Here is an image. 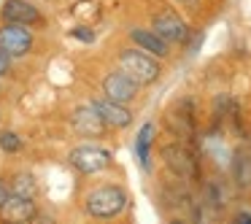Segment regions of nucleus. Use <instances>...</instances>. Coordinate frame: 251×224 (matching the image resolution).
Masks as SVG:
<instances>
[{"label": "nucleus", "mask_w": 251, "mask_h": 224, "mask_svg": "<svg viewBox=\"0 0 251 224\" xmlns=\"http://www.w3.org/2000/svg\"><path fill=\"white\" fill-rule=\"evenodd\" d=\"M127 208V192L122 186H98L87 195V213L95 219H114Z\"/></svg>", "instance_id": "obj_1"}, {"label": "nucleus", "mask_w": 251, "mask_h": 224, "mask_svg": "<svg viewBox=\"0 0 251 224\" xmlns=\"http://www.w3.org/2000/svg\"><path fill=\"white\" fill-rule=\"evenodd\" d=\"M71 124L73 130H76V135L81 138H103L105 130H108V124L103 122V116L98 114V111L92 108V105H87V108H76L71 116Z\"/></svg>", "instance_id": "obj_7"}, {"label": "nucleus", "mask_w": 251, "mask_h": 224, "mask_svg": "<svg viewBox=\"0 0 251 224\" xmlns=\"http://www.w3.org/2000/svg\"><path fill=\"white\" fill-rule=\"evenodd\" d=\"M235 222H251V211H240V213H235Z\"/></svg>", "instance_id": "obj_19"}, {"label": "nucleus", "mask_w": 251, "mask_h": 224, "mask_svg": "<svg viewBox=\"0 0 251 224\" xmlns=\"http://www.w3.org/2000/svg\"><path fill=\"white\" fill-rule=\"evenodd\" d=\"M0 149H3L6 154H17L19 149H22V138H19L17 132L3 130V132H0Z\"/></svg>", "instance_id": "obj_14"}, {"label": "nucleus", "mask_w": 251, "mask_h": 224, "mask_svg": "<svg viewBox=\"0 0 251 224\" xmlns=\"http://www.w3.org/2000/svg\"><path fill=\"white\" fill-rule=\"evenodd\" d=\"M119 68L127 73L130 78H135L138 84H154L162 73L157 57L149 54L143 49H125L119 51Z\"/></svg>", "instance_id": "obj_2"}, {"label": "nucleus", "mask_w": 251, "mask_h": 224, "mask_svg": "<svg viewBox=\"0 0 251 224\" xmlns=\"http://www.w3.org/2000/svg\"><path fill=\"white\" fill-rule=\"evenodd\" d=\"M92 108L98 111V114L103 116L105 124L114 127V130H125V127H130V122H132L130 108H125L122 103H114V100H105V98L92 100Z\"/></svg>", "instance_id": "obj_11"}, {"label": "nucleus", "mask_w": 251, "mask_h": 224, "mask_svg": "<svg viewBox=\"0 0 251 224\" xmlns=\"http://www.w3.org/2000/svg\"><path fill=\"white\" fill-rule=\"evenodd\" d=\"M73 35H76V38H81V41H87V44L95 38L92 30H89V27H76V30H73Z\"/></svg>", "instance_id": "obj_17"}, {"label": "nucleus", "mask_w": 251, "mask_h": 224, "mask_svg": "<svg viewBox=\"0 0 251 224\" xmlns=\"http://www.w3.org/2000/svg\"><path fill=\"white\" fill-rule=\"evenodd\" d=\"M138 87H141V84H138L135 78H130L119 68V71L108 73V76L103 78V98L127 105V103H132V100L138 98Z\"/></svg>", "instance_id": "obj_5"}, {"label": "nucleus", "mask_w": 251, "mask_h": 224, "mask_svg": "<svg viewBox=\"0 0 251 224\" xmlns=\"http://www.w3.org/2000/svg\"><path fill=\"white\" fill-rule=\"evenodd\" d=\"M30 49H33V33L27 30V25L6 22L0 27V51L3 54L19 60V57H27Z\"/></svg>", "instance_id": "obj_4"}, {"label": "nucleus", "mask_w": 251, "mask_h": 224, "mask_svg": "<svg viewBox=\"0 0 251 224\" xmlns=\"http://www.w3.org/2000/svg\"><path fill=\"white\" fill-rule=\"evenodd\" d=\"M8 184H6V178H0V208H3V202H6V197H8Z\"/></svg>", "instance_id": "obj_18"}, {"label": "nucleus", "mask_w": 251, "mask_h": 224, "mask_svg": "<svg viewBox=\"0 0 251 224\" xmlns=\"http://www.w3.org/2000/svg\"><path fill=\"white\" fill-rule=\"evenodd\" d=\"M130 38L135 41L138 46H141L143 51H149V54H154L157 60H162V57H168L170 54V49H168V41H162L154 30H141V27H135L130 33Z\"/></svg>", "instance_id": "obj_12"}, {"label": "nucleus", "mask_w": 251, "mask_h": 224, "mask_svg": "<svg viewBox=\"0 0 251 224\" xmlns=\"http://www.w3.org/2000/svg\"><path fill=\"white\" fill-rule=\"evenodd\" d=\"M151 138H154V124H143L141 132L135 138V154L141 168H149V149H151Z\"/></svg>", "instance_id": "obj_13"}, {"label": "nucleus", "mask_w": 251, "mask_h": 224, "mask_svg": "<svg viewBox=\"0 0 251 224\" xmlns=\"http://www.w3.org/2000/svg\"><path fill=\"white\" fill-rule=\"evenodd\" d=\"M0 216L6 219V222H33L38 216V208H35L33 197L27 195H17V192H8L6 202L0 208Z\"/></svg>", "instance_id": "obj_8"}, {"label": "nucleus", "mask_w": 251, "mask_h": 224, "mask_svg": "<svg viewBox=\"0 0 251 224\" xmlns=\"http://www.w3.org/2000/svg\"><path fill=\"white\" fill-rule=\"evenodd\" d=\"M14 192H17V195H27V197H33V195H35L33 175H27V173L17 175V184H14Z\"/></svg>", "instance_id": "obj_15"}, {"label": "nucleus", "mask_w": 251, "mask_h": 224, "mask_svg": "<svg viewBox=\"0 0 251 224\" xmlns=\"http://www.w3.org/2000/svg\"><path fill=\"white\" fill-rule=\"evenodd\" d=\"M111 159H114V157H111V151L95 146V143H81V146H76L71 154H68L71 168H76L78 173H84V175L105 170L111 165Z\"/></svg>", "instance_id": "obj_3"}, {"label": "nucleus", "mask_w": 251, "mask_h": 224, "mask_svg": "<svg viewBox=\"0 0 251 224\" xmlns=\"http://www.w3.org/2000/svg\"><path fill=\"white\" fill-rule=\"evenodd\" d=\"M0 17H3V22H17V25H38V22H44L41 11L33 6V3H27V0H6Z\"/></svg>", "instance_id": "obj_10"}, {"label": "nucleus", "mask_w": 251, "mask_h": 224, "mask_svg": "<svg viewBox=\"0 0 251 224\" xmlns=\"http://www.w3.org/2000/svg\"><path fill=\"white\" fill-rule=\"evenodd\" d=\"M162 159L176 175H181V178H195L197 175V162L184 146H165L162 149Z\"/></svg>", "instance_id": "obj_9"}, {"label": "nucleus", "mask_w": 251, "mask_h": 224, "mask_svg": "<svg viewBox=\"0 0 251 224\" xmlns=\"http://www.w3.org/2000/svg\"><path fill=\"white\" fill-rule=\"evenodd\" d=\"M11 73V57L0 51V76H8Z\"/></svg>", "instance_id": "obj_16"}, {"label": "nucleus", "mask_w": 251, "mask_h": 224, "mask_svg": "<svg viewBox=\"0 0 251 224\" xmlns=\"http://www.w3.org/2000/svg\"><path fill=\"white\" fill-rule=\"evenodd\" d=\"M151 30L162 41H168V44H181V41H186V35H189L186 22L176 11H170V8H165V11H159L157 17H154Z\"/></svg>", "instance_id": "obj_6"}]
</instances>
